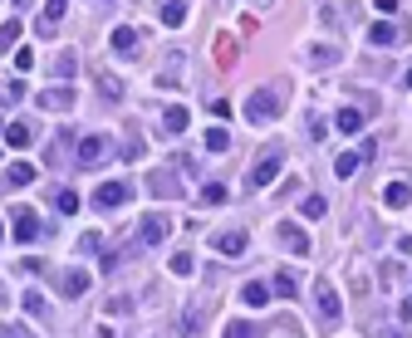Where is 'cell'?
<instances>
[{"label": "cell", "instance_id": "277c9868", "mask_svg": "<svg viewBox=\"0 0 412 338\" xmlns=\"http://www.w3.org/2000/svg\"><path fill=\"white\" fill-rule=\"evenodd\" d=\"M128 196H133L128 182H99V192H94V211H118Z\"/></svg>", "mask_w": 412, "mask_h": 338}, {"label": "cell", "instance_id": "83f0119b", "mask_svg": "<svg viewBox=\"0 0 412 338\" xmlns=\"http://www.w3.org/2000/svg\"><path fill=\"white\" fill-rule=\"evenodd\" d=\"M270 294H280V299H295V294H300V280L280 270V275H275V284H270Z\"/></svg>", "mask_w": 412, "mask_h": 338}, {"label": "cell", "instance_id": "ab89813d", "mask_svg": "<svg viewBox=\"0 0 412 338\" xmlns=\"http://www.w3.org/2000/svg\"><path fill=\"white\" fill-rule=\"evenodd\" d=\"M10 54H15V69H20V74L35 64V54H30V49H10Z\"/></svg>", "mask_w": 412, "mask_h": 338}, {"label": "cell", "instance_id": "6da1fadb", "mask_svg": "<svg viewBox=\"0 0 412 338\" xmlns=\"http://www.w3.org/2000/svg\"><path fill=\"white\" fill-rule=\"evenodd\" d=\"M285 108V84L275 79V84H265V89H255L250 99H246V118L255 123V127H265V123H275Z\"/></svg>", "mask_w": 412, "mask_h": 338}, {"label": "cell", "instance_id": "f35d334b", "mask_svg": "<svg viewBox=\"0 0 412 338\" xmlns=\"http://www.w3.org/2000/svg\"><path fill=\"white\" fill-rule=\"evenodd\" d=\"M172 275H192V255H187V250L172 255Z\"/></svg>", "mask_w": 412, "mask_h": 338}, {"label": "cell", "instance_id": "ee69618b", "mask_svg": "<svg viewBox=\"0 0 412 338\" xmlns=\"http://www.w3.org/2000/svg\"><path fill=\"white\" fill-rule=\"evenodd\" d=\"M0 338H25V334H20V329H10V324H5V329H0Z\"/></svg>", "mask_w": 412, "mask_h": 338}, {"label": "cell", "instance_id": "d6a6232c", "mask_svg": "<svg viewBox=\"0 0 412 338\" xmlns=\"http://www.w3.org/2000/svg\"><path fill=\"white\" fill-rule=\"evenodd\" d=\"M35 177H40V172H35L30 162H15V167H10V182H15V187H30Z\"/></svg>", "mask_w": 412, "mask_h": 338}, {"label": "cell", "instance_id": "e575fe53", "mask_svg": "<svg viewBox=\"0 0 412 338\" xmlns=\"http://www.w3.org/2000/svg\"><path fill=\"white\" fill-rule=\"evenodd\" d=\"M226 196H231V192H226L221 182H206V187H202V201H206V206H221Z\"/></svg>", "mask_w": 412, "mask_h": 338}, {"label": "cell", "instance_id": "7a4b0ae2", "mask_svg": "<svg viewBox=\"0 0 412 338\" xmlns=\"http://www.w3.org/2000/svg\"><path fill=\"white\" fill-rule=\"evenodd\" d=\"M280 167H285V152L280 147H270V152H260L255 162H250V172H246V182L255 187V192H265L275 177H280Z\"/></svg>", "mask_w": 412, "mask_h": 338}, {"label": "cell", "instance_id": "5b68a950", "mask_svg": "<svg viewBox=\"0 0 412 338\" xmlns=\"http://www.w3.org/2000/svg\"><path fill=\"white\" fill-rule=\"evenodd\" d=\"M49 284H54L64 299H79V294H89V275H84V270H59V275H49Z\"/></svg>", "mask_w": 412, "mask_h": 338}, {"label": "cell", "instance_id": "b9f144b4", "mask_svg": "<svg viewBox=\"0 0 412 338\" xmlns=\"http://www.w3.org/2000/svg\"><path fill=\"white\" fill-rule=\"evenodd\" d=\"M373 338H403V334H398V329H378V324H373Z\"/></svg>", "mask_w": 412, "mask_h": 338}, {"label": "cell", "instance_id": "30bf717a", "mask_svg": "<svg viewBox=\"0 0 412 338\" xmlns=\"http://www.w3.org/2000/svg\"><path fill=\"white\" fill-rule=\"evenodd\" d=\"M40 235H44L40 216H35L30 206H15V240H20V245H30V240H40Z\"/></svg>", "mask_w": 412, "mask_h": 338}, {"label": "cell", "instance_id": "ba28073f", "mask_svg": "<svg viewBox=\"0 0 412 338\" xmlns=\"http://www.w3.org/2000/svg\"><path fill=\"white\" fill-rule=\"evenodd\" d=\"M314 304H319V314H324L329 324H334V319H344V304H339V289H334L329 280H319V284H314Z\"/></svg>", "mask_w": 412, "mask_h": 338}, {"label": "cell", "instance_id": "bcb514c9", "mask_svg": "<svg viewBox=\"0 0 412 338\" xmlns=\"http://www.w3.org/2000/svg\"><path fill=\"white\" fill-rule=\"evenodd\" d=\"M403 84H408V89H412V69H408V79H403Z\"/></svg>", "mask_w": 412, "mask_h": 338}, {"label": "cell", "instance_id": "f6af8a7d", "mask_svg": "<svg viewBox=\"0 0 412 338\" xmlns=\"http://www.w3.org/2000/svg\"><path fill=\"white\" fill-rule=\"evenodd\" d=\"M250 5H255V10H260V5H270V0H250Z\"/></svg>", "mask_w": 412, "mask_h": 338}, {"label": "cell", "instance_id": "ac0fdd59", "mask_svg": "<svg viewBox=\"0 0 412 338\" xmlns=\"http://www.w3.org/2000/svg\"><path fill=\"white\" fill-rule=\"evenodd\" d=\"M408 201H412V187H408V182H388V187H383V206H393V211H403Z\"/></svg>", "mask_w": 412, "mask_h": 338}, {"label": "cell", "instance_id": "f1b7e54d", "mask_svg": "<svg viewBox=\"0 0 412 338\" xmlns=\"http://www.w3.org/2000/svg\"><path fill=\"white\" fill-rule=\"evenodd\" d=\"M20 304H25V314H40V319H49V304H44V294H40V289H25V294H20Z\"/></svg>", "mask_w": 412, "mask_h": 338}, {"label": "cell", "instance_id": "7dc6e473", "mask_svg": "<svg viewBox=\"0 0 412 338\" xmlns=\"http://www.w3.org/2000/svg\"><path fill=\"white\" fill-rule=\"evenodd\" d=\"M103 5H113V0H103Z\"/></svg>", "mask_w": 412, "mask_h": 338}, {"label": "cell", "instance_id": "ffe728a7", "mask_svg": "<svg viewBox=\"0 0 412 338\" xmlns=\"http://www.w3.org/2000/svg\"><path fill=\"white\" fill-rule=\"evenodd\" d=\"M187 15H192V5H187V0H162V25H172V30H177V25H187Z\"/></svg>", "mask_w": 412, "mask_h": 338}, {"label": "cell", "instance_id": "d4e9b609", "mask_svg": "<svg viewBox=\"0 0 412 338\" xmlns=\"http://www.w3.org/2000/svg\"><path fill=\"white\" fill-rule=\"evenodd\" d=\"M5 142H10V147H30V142H35V127H30V123H10V127H5Z\"/></svg>", "mask_w": 412, "mask_h": 338}, {"label": "cell", "instance_id": "4dcf8cb0", "mask_svg": "<svg viewBox=\"0 0 412 338\" xmlns=\"http://www.w3.org/2000/svg\"><path fill=\"white\" fill-rule=\"evenodd\" d=\"M221 338H260V324H250V319H236V324H226V334Z\"/></svg>", "mask_w": 412, "mask_h": 338}, {"label": "cell", "instance_id": "d590c367", "mask_svg": "<svg viewBox=\"0 0 412 338\" xmlns=\"http://www.w3.org/2000/svg\"><path fill=\"white\" fill-rule=\"evenodd\" d=\"M206 147H211V152H226V147H231V132H226V127H211V132H206Z\"/></svg>", "mask_w": 412, "mask_h": 338}, {"label": "cell", "instance_id": "7402d4cb", "mask_svg": "<svg viewBox=\"0 0 412 338\" xmlns=\"http://www.w3.org/2000/svg\"><path fill=\"white\" fill-rule=\"evenodd\" d=\"M118 157H123V162H138V157H143V132H138L133 123H128V132H123V152H118Z\"/></svg>", "mask_w": 412, "mask_h": 338}, {"label": "cell", "instance_id": "d6986e66", "mask_svg": "<svg viewBox=\"0 0 412 338\" xmlns=\"http://www.w3.org/2000/svg\"><path fill=\"white\" fill-rule=\"evenodd\" d=\"M187 123H192V113L182 108V104L162 108V132H187Z\"/></svg>", "mask_w": 412, "mask_h": 338}, {"label": "cell", "instance_id": "484cf974", "mask_svg": "<svg viewBox=\"0 0 412 338\" xmlns=\"http://www.w3.org/2000/svg\"><path fill=\"white\" fill-rule=\"evenodd\" d=\"M358 162H363V152H339V157H334V177H339V182H344V177H353V172H358Z\"/></svg>", "mask_w": 412, "mask_h": 338}, {"label": "cell", "instance_id": "74e56055", "mask_svg": "<svg viewBox=\"0 0 412 338\" xmlns=\"http://www.w3.org/2000/svg\"><path fill=\"white\" fill-rule=\"evenodd\" d=\"M324 211H329V201H324V196H309V201H305V216H309V221H319Z\"/></svg>", "mask_w": 412, "mask_h": 338}, {"label": "cell", "instance_id": "9c48e42d", "mask_svg": "<svg viewBox=\"0 0 412 338\" xmlns=\"http://www.w3.org/2000/svg\"><path fill=\"white\" fill-rule=\"evenodd\" d=\"M344 59V44L339 39H324V44H309L305 49V64H314V69H329V64H339Z\"/></svg>", "mask_w": 412, "mask_h": 338}, {"label": "cell", "instance_id": "836d02e7", "mask_svg": "<svg viewBox=\"0 0 412 338\" xmlns=\"http://www.w3.org/2000/svg\"><path fill=\"white\" fill-rule=\"evenodd\" d=\"M15 39H20V20L0 25V54H10V49H15Z\"/></svg>", "mask_w": 412, "mask_h": 338}, {"label": "cell", "instance_id": "7c38bea8", "mask_svg": "<svg viewBox=\"0 0 412 338\" xmlns=\"http://www.w3.org/2000/svg\"><path fill=\"white\" fill-rule=\"evenodd\" d=\"M368 39H373V49H398V44H403V35H398L393 20H378V25L368 30Z\"/></svg>", "mask_w": 412, "mask_h": 338}, {"label": "cell", "instance_id": "3957f363", "mask_svg": "<svg viewBox=\"0 0 412 338\" xmlns=\"http://www.w3.org/2000/svg\"><path fill=\"white\" fill-rule=\"evenodd\" d=\"M108 157H113V137H103V132L79 137V147H74V162H79V167H99Z\"/></svg>", "mask_w": 412, "mask_h": 338}, {"label": "cell", "instance_id": "8992f818", "mask_svg": "<svg viewBox=\"0 0 412 338\" xmlns=\"http://www.w3.org/2000/svg\"><path fill=\"white\" fill-rule=\"evenodd\" d=\"M167 230H172V221H167L162 211H152V216H143V221H138V245H162V240H167Z\"/></svg>", "mask_w": 412, "mask_h": 338}, {"label": "cell", "instance_id": "1f68e13d", "mask_svg": "<svg viewBox=\"0 0 412 338\" xmlns=\"http://www.w3.org/2000/svg\"><path fill=\"white\" fill-rule=\"evenodd\" d=\"M99 99H108V104H118V99H123V84H118L113 74H99Z\"/></svg>", "mask_w": 412, "mask_h": 338}, {"label": "cell", "instance_id": "9a60e30c", "mask_svg": "<svg viewBox=\"0 0 412 338\" xmlns=\"http://www.w3.org/2000/svg\"><path fill=\"white\" fill-rule=\"evenodd\" d=\"M182 74H187V59H182V54H167V64H162L157 84H162V89H177V84H182Z\"/></svg>", "mask_w": 412, "mask_h": 338}, {"label": "cell", "instance_id": "4fadbf2b", "mask_svg": "<svg viewBox=\"0 0 412 338\" xmlns=\"http://www.w3.org/2000/svg\"><path fill=\"white\" fill-rule=\"evenodd\" d=\"M275 235H280V245H285V250H295V255H309V235H305V230H300L295 221H280V230H275Z\"/></svg>", "mask_w": 412, "mask_h": 338}, {"label": "cell", "instance_id": "8d00e7d4", "mask_svg": "<svg viewBox=\"0 0 412 338\" xmlns=\"http://www.w3.org/2000/svg\"><path fill=\"white\" fill-rule=\"evenodd\" d=\"M0 99H5V104H20V99H25V84H20V79L0 84Z\"/></svg>", "mask_w": 412, "mask_h": 338}, {"label": "cell", "instance_id": "52a82bcc", "mask_svg": "<svg viewBox=\"0 0 412 338\" xmlns=\"http://www.w3.org/2000/svg\"><path fill=\"white\" fill-rule=\"evenodd\" d=\"M211 250H216V255H246V250H250V235H246V230H216V235H211Z\"/></svg>", "mask_w": 412, "mask_h": 338}, {"label": "cell", "instance_id": "8fae6325", "mask_svg": "<svg viewBox=\"0 0 412 338\" xmlns=\"http://www.w3.org/2000/svg\"><path fill=\"white\" fill-rule=\"evenodd\" d=\"M40 108H44V113H69V108H74V89H69V84L44 89V94H40Z\"/></svg>", "mask_w": 412, "mask_h": 338}, {"label": "cell", "instance_id": "5bb4252c", "mask_svg": "<svg viewBox=\"0 0 412 338\" xmlns=\"http://www.w3.org/2000/svg\"><path fill=\"white\" fill-rule=\"evenodd\" d=\"M64 5H69V0H44V15L35 20V30H40L44 39H49V35L59 30V15H64Z\"/></svg>", "mask_w": 412, "mask_h": 338}, {"label": "cell", "instance_id": "f546056e", "mask_svg": "<svg viewBox=\"0 0 412 338\" xmlns=\"http://www.w3.org/2000/svg\"><path fill=\"white\" fill-rule=\"evenodd\" d=\"M334 123H339V132H363V113L358 108H339Z\"/></svg>", "mask_w": 412, "mask_h": 338}, {"label": "cell", "instance_id": "7bdbcfd3", "mask_svg": "<svg viewBox=\"0 0 412 338\" xmlns=\"http://www.w3.org/2000/svg\"><path fill=\"white\" fill-rule=\"evenodd\" d=\"M373 5H378L383 15H393V10H398V0H373Z\"/></svg>", "mask_w": 412, "mask_h": 338}, {"label": "cell", "instance_id": "60d3db41", "mask_svg": "<svg viewBox=\"0 0 412 338\" xmlns=\"http://www.w3.org/2000/svg\"><path fill=\"white\" fill-rule=\"evenodd\" d=\"M398 319H403V324H412V299H403V309H398Z\"/></svg>", "mask_w": 412, "mask_h": 338}, {"label": "cell", "instance_id": "603a6c76", "mask_svg": "<svg viewBox=\"0 0 412 338\" xmlns=\"http://www.w3.org/2000/svg\"><path fill=\"white\" fill-rule=\"evenodd\" d=\"M49 196H54V211H59V216H74V211H79V192H69V187H54Z\"/></svg>", "mask_w": 412, "mask_h": 338}, {"label": "cell", "instance_id": "2e32d148", "mask_svg": "<svg viewBox=\"0 0 412 338\" xmlns=\"http://www.w3.org/2000/svg\"><path fill=\"white\" fill-rule=\"evenodd\" d=\"M74 69H79V54H74V49H64V54H54V59H49V74H54V79H64V84L74 79Z\"/></svg>", "mask_w": 412, "mask_h": 338}, {"label": "cell", "instance_id": "cb8c5ba5", "mask_svg": "<svg viewBox=\"0 0 412 338\" xmlns=\"http://www.w3.org/2000/svg\"><path fill=\"white\" fill-rule=\"evenodd\" d=\"M241 299H246L250 309H265V304H270V284H260V280H250V284L241 289Z\"/></svg>", "mask_w": 412, "mask_h": 338}, {"label": "cell", "instance_id": "4316f807", "mask_svg": "<svg viewBox=\"0 0 412 338\" xmlns=\"http://www.w3.org/2000/svg\"><path fill=\"white\" fill-rule=\"evenodd\" d=\"M69 152H74V142H69V132H59V137L49 142V167H64Z\"/></svg>", "mask_w": 412, "mask_h": 338}, {"label": "cell", "instance_id": "44dd1931", "mask_svg": "<svg viewBox=\"0 0 412 338\" xmlns=\"http://www.w3.org/2000/svg\"><path fill=\"white\" fill-rule=\"evenodd\" d=\"M113 49H118V54H138V30H133V25H118V30H113Z\"/></svg>", "mask_w": 412, "mask_h": 338}, {"label": "cell", "instance_id": "e0dca14e", "mask_svg": "<svg viewBox=\"0 0 412 338\" xmlns=\"http://www.w3.org/2000/svg\"><path fill=\"white\" fill-rule=\"evenodd\" d=\"M147 192H157V196H182V182H177L172 172H152V177H147Z\"/></svg>", "mask_w": 412, "mask_h": 338}]
</instances>
